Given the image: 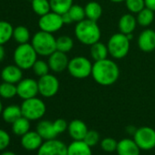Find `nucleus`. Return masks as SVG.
<instances>
[{
	"label": "nucleus",
	"instance_id": "23",
	"mask_svg": "<svg viewBox=\"0 0 155 155\" xmlns=\"http://www.w3.org/2000/svg\"><path fill=\"white\" fill-rule=\"evenodd\" d=\"M85 14H86V18L93 20V21H98L103 13L102 7L100 3L96 1H91L85 6Z\"/></svg>",
	"mask_w": 155,
	"mask_h": 155
},
{
	"label": "nucleus",
	"instance_id": "19",
	"mask_svg": "<svg viewBox=\"0 0 155 155\" xmlns=\"http://www.w3.org/2000/svg\"><path fill=\"white\" fill-rule=\"evenodd\" d=\"M137 24L138 23H137L136 18L131 13H128L120 17L119 23H118V27H119L120 32L127 35L130 33H133V31L136 28Z\"/></svg>",
	"mask_w": 155,
	"mask_h": 155
},
{
	"label": "nucleus",
	"instance_id": "25",
	"mask_svg": "<svg viewBox=\"0 0 155 155\" xmlns=\"http://www.w3.org/2000/svg\"><path fill=\"white\" fill-rule=\"evenodd\" d=\"M12 131L17 136H23L30 130V120L25 117H20L12 124Z\"/></svg>",
	"mask_w": 155,
	"mask_h": 155
},
{
	"label": "nucleus",
	"instance_id": "30",
	"mask_svg": "<svg viewBox=\"0 0 155 155\" xmlns=\"http://www.w3.org/2000/svg\"><path fill=\"white\" fill-rule=\"evenodd\" d=\"M137 23L141 27H149L154 20V11L145 8L137 14Z\"/></svg>",
	"mask_w": 155,
	"mask_h": 155
},
{
	"label": "nucleus",
	"instance_id": "45",
	"mask_svg": "<svg viewBox=\"0 0 155 155\" xmlns=\"http://www.w3.org/2000/svg\"><path fill=\"white\" fill-rule=\"evenodd\" d=\"M110 1H111L113 3H122V2H125L126 0H110Z\"/></svg>",
	"mask_w": 155,
	"mask_h": 155
},
{
	"label": "nucleus",
	"instance_id": "28",
	"mask_svg": "<svg viewBox=\"0 0 155 155\" xmlns=\"http://www.w3.org/2000/svg\"><path fill=\"white\" fill-rule=\"evenodd\" d=\"M51 11L59 15L67 13L73 6V0H49Z\"/></svg>",
	"mask_w": 155,
	"mask_h": 155
},
{
	"label": "nucleus",
	"instance_id": "5",
	"mask_svg": "<svg viewBox=\"0 0 155 155\" xmlns=\"http://www.w3.org/2000/svg\"><path fill=\"white\" fill-rule=\"evenodd\" d=\"M130 40L127 36L121 32L113 34L108 41L109 54L115 59H120L125 58L130 51Z\"/></svg>",
	"mask_w": 155,
	"mask_h": 155
},
{
	"label": "nucleus",
	"instance_id": "42",
	"mask_svg": "<svg viewBox=\"0 0 155 155\" xmlns=\"http://www.w3.org/2000/svg\"><path fill=\"white\" fill-rule=\"evenodd\" d=\"M6 56V50L3 47V45H0V62H2L4 58Z\"/></svg>",
	"mask_w": 155,
	"mask_h": 155
},
{
	"label": "nucleus",
	"instance_id": "43",
	"mask_svg": "<svg viewBox=\"0 0 155 155\" xmlns=\"http://www.w3.org/2000/svg\"><path fill=\"white\" fill-rule=\"evenodd\" d=\"M0 155H17L14 151H11V150H3L1 153H0Z\"/></svg>",
	"mask_w": 155,
	"mask_h": 155
},
{
	"label": "nucleus",
	"instance_id": "21",
	"mask_svg": "<svg viewBox=\"0 0 155 155\" xmlns=\"http://www.w3.org/2000/svg\"><path fill=\"white\" fill-rule=\"evenodd\" d=\"M68 155H92L91 147L84 140H73L68 145Z\"/></svg>",
	"mask_w": 155,
	"mask_h": 155
},
{
	"label": "nucleus",
	"instance_id": "7",
	"mask_svg": "<svg viewBox=\"0 0 155 155\" xmlns=\"http://www.w3.org/2000/svg\"><path fill=\"white\" fill-rule=\"evenodd\" d=\"M20 107H21L22 116L27 118L30 121L40 120L41 118L44 117L47 111V107L45 102L38 97L24 100Z\"/></svg>",
	"mask_w": 155,
	"mask_h": 155
},
{
	"label": "nucleus",
	"instance_id": "41",
	"mask_svg": "<svg viewBox=\"0 0 155 155\" xmlns=\"http://www.w3.org/2000/svg\"><path fill=\"white\" fill-rule=\"evenodd\" d=\"M146 8L155 12V0H144Z\"/></svg>",
	"mask_w": 155,
	"mask_h": 155
},
{
	"label": "nucleus",
	"instance_id": "24",
	"mask_svg": "<svg viewBox=\"0 0 155 155\" xmlns=\"http://www.w3.org/2000/svg\"><path fill=\"white\" fill-rule=\"evenodd\" d=\"M109 49L108 46L102 42H96L95 44L91 46V57L94 61L102 60L108 58Z\"/></svg>",
	"mask_w": 155,
	"mask_h": 155
},
{
	"label": "nucleus",
	"instance_id": "17",
	"mask_svg": "<svg viewBox=\"0 0 155 155\" xmlns=\"http://www.w3.org/2000/svg\"><path fill=\"white\" fill-rule=\"evenodd\" d=\"M89 129L81 120H73L68 123V132L73 140H83Z\"/></svg>",
	"mask_w": 155,
	"mask_h": 155
},
{
	"label": "nucleus",
	"instance_id": "1",
	"mask_svg": "<svg viewBox=\"0 0 155 155\" xmlns=\"http://www.w3.org/2000/svg\"><path fill=\"white\" fill-rule=\"evenodd\" d=\"M91 77L96 83L101 86H110L116 83L120 78V68L117 63L108 58L95 61L92 66Z\"/></svg>",
	"mask_w": 155,
	"mask_h": 155
},
{
	"label": "nucleus",
	"instance_id": "38",
	"mask_svg": "<svg viewBox=\"0 0 155 155\" xmlns=\"http://www.w3.org/2000/svg\"><path fill=\"white\" fill-rule=\"evenodd\" d=\"M10 142H11V137L9 133L3 129H0V151L7 150Z\"/></svg>",
	"mask_w": 155,
	"mask_h": 155
},
{
	"label": "nucleus",
	"instance_id": "39",
	"mask_svg": "<svg viewBox=\"0 0 155 155\" xmlns=\"http://www.w3.org/2000/svg\"><path fill=\"white\" fill-rule=\"evenodd\" d=\"M53 125L58 135L65 132L68 130V124L64 119H57L56 120L53 121Z\"/></svg>",
	"mask_w": 155,
	"mask_h": 155
},
{
	"label": "nucleus",
	"instance_id": "20",
	"mask_svg": "<svg viewBox=\"0 0 155 155\" xmlns=\"http://www.w3.org/2000/svg\"><path fill=\"white\" fill-rule=\"evenodd\" d=\"M36 130L43 138L44 140L56 139V137L58 136V133L54 129L53 122L50 120H40L37 125Z\"/></svg>",
	"mask_w": 155,
	"mask_h": 155
},
{
	"label": "nucleus",
	"instance_id": "33",
	"mask_svg": "<svg viewBox=\"0 0 155 155\" xmlns=\"http://www.w3.org/2000/svg\"><path fill=\"white\" fill-rule=\"evenodd\" d=\"M68 12L70 15V17L74 22L78 23V22H80V21L86 18L85 8L80 5H74L73 4V6L70 8V9Z\"/></svg>",
	"mask_w": 155,
	"mask_h": 155
},
{
	"label": "nucleus",
	"instance_id": "27",
	"mask_svg": "<svg viewBox=\"0 0 155 155\" xmlns=\"http://www.w3.org/2000/svg\"><path fill=\"white\" fill-rule=\"evenodd\" d=\"M13 38L18 45L28 43V41L31 38L30 31L25 26H18V27L14 28Z\"/></svg>",
	"mask_w": 155,
	"mask_h": 155
},
{
	"label": "nucleus",
	"instance_id": "34",
	"mask_svg": "<svg viewBox=\"0 0 155 155\" xmlns=\"http://www.w3.org/2000/svg\"><path fill=\"white\" fill-rule=\"evenodd\" d=\"M32 69H33V72L35 73V75L39 77V78L48 74L49 70H50L48 63L43 59H38L35 62V64L33 65Z\"/></svg>",
	"mask_w": 155,
	"mask_h": 155
},
{
	"label": "nucleus",
	"instance_id": "8",
	"mask_svg": "<svg viewBox=\"0 0 155 155\" xmlns=\"http://www.w3.org/2000/svg\"><path fill=\"white\" fill-rule=\"evenodd\" d=\"M133 140L142 150H150L155 148V130L143 126L136 130Z\"/></svg>",
	"mask_w": 155,
	"mask_h": 155
},
{
	"label": "nucleus",
	"instance_id": "14",
	"mask_svg": "<svg viewBox=\"0 0 155 155\" xmlns=\"http://www.w3.org/2000/svg\"><path fill=\"white\" fill-rule=\"evenodd\" d=\"M21 146L28 151L38 150L44 142L43 138L38 134L37 130H29L23 136H21Z\"/></svg>",
	"mask_w": 155,
	"mask_h": 155
},
{
	"label": "nucleus",
	"instance_id": "12",
	"mask_svg": "<svg viewBox=\"0 0 155 155\" xmlns=\"http://www.w3.org/2000/svg\"><path fill=\"white\" fill-rule=\"evenodd\" d=\"M17 90L18 96L23 101L37 97V95L39 94L38 81L32 79V78L22 79L17 84Z\"/></svg>",
	"mask_w": 155,
	"mask_h": 155
},
{
	"label": "nucleus",
	"instance_id": "11",
	"mask_svg": "<svg viewBox=\"0 0 155 155\" xmlns=\"http://www.w3.org/2000/svg\"><path fill=\"white\" fill-rule=\"evenodd\" d=\"M37 155H68V146L57 139L48 140L38 150Z\"/></svg>",
	"mask_w": 155,
	"mask_h": 155
},
{
	"label": "nucleus",
	"instance_id": "31",
	"mask_svg": "<svg viewBox=\"0 0 155 155\" xmlns=\"http://www.w3.org/2000/svg\"><path fill=\"white\" fill-rule=\"evenodd\" d=\"M18 96L17 84L3 81L0 84V97L5 100H10Z\"/></svg>",
	"mask_w": 155,
	"mask_h": 155
},
{
	"label": "nucleus",
	"instance_id": "16",
	"mask_svg": "<svg viewBox=\"0 0 155 155\" xmlns=\"http://www.w3.org/2000/svg\"><path fill=\"white\" fill-rule=\"evenodd\" d=\"M1 80L6 82L18 84L23 79V69L16 64L6 66L1 71Z\"/></svg>",
	"mask_w": 155,
	"mask_h": 155
},
{
	"label": "nucleus",
	"instance_id": "26",
	"mask_svg": "<svg viewBox=\"0 0 155 155\" xmlns=\"http://www.w3.org/2000/svg\"><path fill=\"white\" fill-rule=\"evenodd\" d=\"M14 28L8 21L0 20V45L7 44L13 38Z\"/></svg>",
	"mask_w": 155,
	"mask_h": 155
},
{
	"label": "nucleus",
	"instance_id": "18",
	"mask_svg": "<svg viewBox=\"0 0 155 155\" xmlns=\"http://www.w3.org/2000/svg\"><path fill=\"white\" fill-rule=\"evenodd\" d=\"M118 155H140V149L133 139L125 138L118 141L116 150Z\"/></svg>",
	"mask_w": 155,
	"mask_h": 155
},
{
	"label": "nucleus",
	"instance_id": "9",
	"mask_svg": "<svg viewBox=\"0 0 155 155\" xmlns=\"http://www.w3.org/2000/svg\"><path fill=\"white\" fill-rule=\"evenodd\" d=\"M38 92L44 98H52L59 91V81L53 74L40 77L38 81Z\"/></svg>",
	"mask_w": 155,
	"mask_h": 155
},
{
	"label": "nucleus",
	"instance_id": "36",
	"mask_svg": "<svg viewBox=\"0 0 155 155\" xmlns=\"http://www.w3.org/2000/svg\"><path fill=\"white\" fill-rule=\"evenodd\" d=\"M118 146V141L114 140L113 138H105L101 141V149L106 152H113L116 151Z\"/></svg>",
	"mask_w": 155,
	"mask_h": 155
},
{
	"label": "nucleus",
	"instance_id": "40",
	"mask_svg": "<svg viewBox=\"0 0 155 155\" xmlns=\"http://www.w3.org/2000/svg\"><path fill=\"white\" fill-rule=\"evenodd\" d=\"M61 17H62V20H63L64 25H70V24H72L74 22L73 19L71 18L70 15L68 14V12L64 13L63 15H61Z\"/></svg>",
	"mask_w": 155,
	"mask_h": 155
},
{
	"label": "nucleus",
	"instance_id": "10",
	"mask_svg": "<svg viewBox=\"0 0 155 155\" xmlns=\"http://www.w3.org/2000/svg\"><path fill=\"white\" fill-rule=\"evenodd\" d=\"M38 24L40 30L51 34L58 32L64 26L61 15L53 11H50L48 14L41 16L38 19Z\"/></svg>",
	"mask_w": 155,
	"mask_h": 155
},
{
	"label": "nucleus",
	"instance_id": "22",
	"mask_svg": "<svg viewBox=\"0 0 155 155\" xmlns=\"http://www.w3.org/2000/svg\"><path fill=\"white\" fill-rule=\"evenodd\" d=\"M1 116H2V119L5 122L12 124L18 119L22 117L21 107L18 105H16V104L8 105L6 108H4Z\"/></svg>",
	"mask_w": 155,
	"mask_h": 155
},
{
	"label": "nucleus",
	"instance_id": "3",
	"mask_svg": "<svg viewBox=\"0 0 155 155\" xmlns=\"http://www.w3.org/2000/svg\"><path fill=\"white\" fill-rule=\"evenodd\" d=\"M31 45L38 56L49 57L57 50V38L51 33L39 30L32 37Z\"/></svg>",
	"mask_w": 155,
	"mask_h": 155
},
{
	"label": "nucleus",
	"instance_id": "32",
	"mask_svg": "<svg viewBox=\"0 0 155 155\" xmlns=\"http://www.w3.org/2000/svg\"><path fill=\"white\" fill-rule=\"evenodd\" d=\"M74 47L73 39L69 36H60L57 38V50L68 53L71 51V49Z\"/></svg>",
	"mask_w": 155,
	"mask_h": 155
},
{
	"label": "nucleus",
	"instance_id": "44",
	"mask_svg": "<svg viewBox=\"0 0 155 155\" xmlns=\"http://www.w3.org/2000/svg\"><path fill=\"white\" fill-rule=\"evenodd\" d=\"M3 110H4V106H3V103H2L1 100H0V115L2 114V111H3Z\"/></svg>",
	"mask_w": 155,
	"mask_h": 155
},
{
	"label": "nucleus",
	"instance_id": "2",
	"mask_svg": "<svg viewBox=\"0 0 155 155\" xmlns=\"http://www.w3.org/2000/svg\"><path fill=\"white\" fill-rule=\"evenodd\" d=\"M75 37L81 43L91 46L100 41L101 32L96 21L85 18L78 22L75 27Z\"/></svg>",
	"mask_w": 155,
	"mask_h": 155
},
{
	"label": "nucleus",
	"instance_id": "13",
	"mask_svg": "<svg viewBox=\"0 0 155 155\" xmlns=\"http://www.w3.org/2000/svg\"><path fill=\"white\" fill-rule=\"evenodd\" d=\"M69 59L68 58L67 53L56 50L54 53H52L48 57V66L50 70H52L55 73H59L68 68Z\"/></svg>",
	"mask_w": 155,
	"mask_h": 155
},
{
	"label": "nucleus",
	"instance_id": "37",
	"mask_svg": "<svg viewBox=\"0 0 155 155\" xmlns=\"http://www.w3.org/2000/svg\"><path fill=\"white\" fill-rule=\"evenodd\" d=\"M88 145H90L91 147H93L95 145H97L100 141V134L98 131L94 130H89L84 140H83Z\"/></svg>",
	"mask_w": 155,
	"mask_h": 155
},
{
	"label": "nucleus",
	"instance_id": "35",
	"mask_svg": "<svg viewBox=\"0 0 155 155\" xmlns=\"http://www.w3.org/2000/svg\"><path fill=\"white\" fill-rule=\"evenodd\" d=\"M125 5L127 9L131 14H138L146 8L144 0H126Z\"/></svg>",
	"mask_w": 155,
	"mask_h": 155
},
{
	"label": "nucleus",
	"instance_id": "6",
	"mask_svg": "<svg viewBox=\"0 0 155 155\" xmlns=\"http://www.w3.org/2000/svg\"><path fill=\"white\" fill-rule=\"evenodd\" d=\"M93 64L91 61L83 56H77L69 59L68 65V71L69 75L75 79H86L91 76Z\"/></svg>",
	"mask_w": 155,
	"mask_h": 155
},
{
	"label": "nucleus",
	"instance_id": "4",
	"mask_svg": "<svg viewBox=\"0 0 155 155\" xmlns=\"http://www.w3.org/2000/svg\"><path fill=\"white\" fill-rule=\"evenodd\" d=\"M38 53L33 46L29 43L19 44L13 54L15 64L23 70L32 68L35 62L38 60Z\"/></svg>",
	"mask_w": 155,
	"mask_h": 155
},
{
	"label": "nucleus",
	"instance_id": "15",
	"mask_svg": "<svg viewBox=\"0 0 155 155\" xmlns=\"http://www.w3.org/2000/svg\"><path fill=\"white\" fill-rule=\"evenodd\" d=\"M138 47L143 52H152L155 49V31L150 28L143 30L139 35Z\"/></svg>",
	"mask_w": 155,
	"mask_h": 155
},
{
	"label": "nucleus",
	"instance_id": "29",
	"mask_svg": "<svg viewBox=\"0 0 155 155\" xmlns=\"http://www.w3.org/2000/svg\"><path fill=\"white\" fill-rule=\"evenodd\" d=\"M31 8L35 14L41 17L51 11L49 0H32Z\"/></svg>",
	"mask_w": 155,
	"mask_h": 155
}]
</instances>
